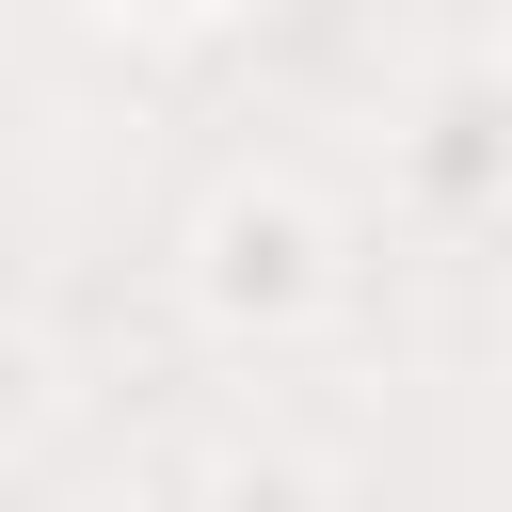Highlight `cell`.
I'll return each instance as SVG.
<instances>
[{
    "mask_svg": "<svg viewBox=\"0 0 512 512\" xmlns=\"http://www.w3.org/2000/svg\"><path fill=\"white\" fill-rule=\"evenodd\" d=\"M304 288H320V224L288 192H224L208 208V304L224 320H288Z\"/></svg>",
    "mask_w": 512,
    "mask_h": 512,
    "instance_id": "6da1fadb",
    "label": "cell"
},
{
    "mask_svg": "<svg viewBox=\"0 0 512 512\" xmlns=\"http://www.w3.org/2000/svg\"><path fill=\"white\" fill-rule=\"evenodd\" d=\"M208 512H320V480H304V464H224Z\"/></svg>",
    "mask_w": 512,
    "mask_h": 512,
    "instance_id": "7a4b0ae2",
    "label": "cell"
},
{
    "mask_svg": "<svg viewBox=\"0 0 512 512\" xmlns=\"http://www.w3.org/2000/svg\"><path fill=\"white\" fill-rule=\"evenodd\" d=\"M16 416H32V352H0V432H16Z\"/></svg>",
    "mask_w": 512,
    "mask_h": 512,
    "instance_id": "3957f363",
    "label": "cell"
}]
</instances>
